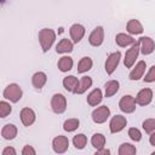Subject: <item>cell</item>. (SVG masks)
<instances>
[{
  "label": "cell",
  "instance_id": "1",
  "mask_svg": "<svg viewBox=\"0 0 155 155\" xmlns=\"http://www.w3.org/2000/svg\"><path fill=\"white\" fill-rule=\"evenodd\" d=\"M39 42L44 53H46L56 41V31L51 28H42L39 31Z\"/></svg>",
  "mask_w": 155,
  "mask_h": 155
},
{
  "label": "cell",
  "instance_id": "2",
  "mask_svg": "<svg viewBox=\"0 0 155 155\" xmlns=\"http://www.w3.org/2000/svg\"><path fill=\"white\" fill-rule=\"evenodd\" d=\"M2 97L5 99L10 101L11 103H17L22 99L23 91H22V88L18 84H10L5 87V90L2 92Z\"/></svg>",
  "mask_w": 155,
  "mask_h": 155
},
{
  "label": "cell",
  "instance_id": "3",
  "mask_svg": "<svg viewBox=\"0 0 155 155\" xmlns=\"http://www.w3.org/2000/svg\"><path fill=\"white\" fill-rule=\"evenodd\" d=\"M139 53H140V52H139V44H138V41H136V42L126 51L125 58H124V65H125L126 68L131 69V68L134 65V63H136V61H137Z\"/></svg>",
  "mask_w": 155,
  "mask_h": 155
},
{
  "label": "cell",
  "instance_id": "4",
  "mask_svg": "<svg viewBox=\"0 0 155 155\" xmlns=\"http://www.w3.org/2000/svg\"><path fill=\"white\" fill-rule=\"evenodd\" d=\"M51 109L54 114H63L67 110V98L62 93H54L51 98Z\"/></svg>",
  "mask_w": 155,
  "mask_h": 155
},
{
  "label": "cell",
  "instance_id": "5",
  "mask_svg": "<svg viewBox=\"0 0 155 155\" xmlns=\"http://www.w3.org/2000/svg\"><path fill=\"white\" fill-rule=\"evenodd\" d=\"M120 59H121V52L120 51L111 52L107 57V61H105V64H104V69H105V73L108 75H111L116 70V68H117V65L120 63Z\"/></svg>",
  "mask_w": 155,
  "mask_h": 155
},
{
  "label": "cell",
  "instance_id": "6",
  "mask_svg": "<svg viewBox=\"0 0 155 155\" xmlns=\"http://www.w3.org/2000/svg\"><path fill=\"white\" fill-rule=\"evenodd\" d=\"M136 105H137L136 98L133 96H131V94L122 96L121 99L119 101V108L125 114H132L136 110V108H137Z\"/></svg>",
  "mask_w": 155,
  "mask_h": 155
},
{
  "label": "cell",
  "instance_id": "7",
  "mask_svg": "<svg viewBox=\"0 0 155 155\" xmlns=\"http://www.w3.org/2000/svg\"><path fill=\"white\" fill-rule=\"evenodd\" d=\"M91 117H92V121L94 124H104L110 117V109L107 105L97 107L91 113Z\"/></svg>",
  "mask_w": 155,
  "mask_h": 155
},
{
  "label": "cell",
  "instance_id": "8",
  "mask_svg": "<svg viewBox=\"0 0 155 155\" xmlns=\"http://www.w3.org/2000/svg\"><path fill=\"white\" fill-rule=\"evenodd\" d=\"M139 44V52L143 56H149L155 50V42L150 36H140L138 39Z\"/></svg>",
  "mask_w": 155,
  "mask_h": 155
},
{
  "label": "cell",
  "instance_id": "9",
  "mask_svg": "<svg viewBox=\"0 0 155 155\" xmlns=\"http://www.w3.org/2000/svg\"><path fill=\"white\" fill-rule=\"evenodd\" d=\"M69 148V139L65 136H57L52 139V150L56 154H64Z\"/></svg>",
  "mask_w": 155,
  "mask_h": 155
},
{
  "label": "cell",
  "instance_id": "10",
  "mask_svg": "<svg viewBox=\"0 0 155 155\" xmlns=\"http://www.w3.org/2000/svg\"><path fill=\"white\" fill-rule=\"evenodd\" d=\"M104 41V29L102 25L96 27L88 35V42L93 47H99Z\"/></svg>",
  "mask_w": 155,
  "mask_h": 155
},
{
  "label": "cell",
  "instance_id": "11",
  "mask_svg": "<svg viewBox=\"0 0 155 155\" xmlns=\"http://www.w3.org/2000/svg\"><path fill=\"white\" fill-rule=\"evenodd\" d=\"M126 125H127V119L124 115H115L110 119L109 130L111 133H119L126 127Z\"/></svg>",
  "mask_w": 155,
  "mask_h": 155
},
{
  "label": "cell",
  "instance_id": "12",
  "mask_svg": "<svg viewBox=\"0 0 155 155\" xmlns=\"http://www.w3.org/2000/svg\"><path fill=\"white\" fill-rule=\"evenodd\" d=\"M145 68H147V63L145 61H139L136 63V65H133L131 68V71L128 74V79L131 81H138L144 76L145 73Z\"/></svg>",
  "mask_w": 155,
  "mask_h": 155
},
{
  "label": "cell",
  "instance_id": "13",
  "mask_svg": "<svg viewBox=\"0 0 155 155\" xmlns=\"http://www.w3.org/2000/svg\"><path fill=\"white\" fill-rule=\"evenodd\" d=\"M85 33H86V29L80 23H74L69 28V35H70V39H71V41L74 44H79L84 39Z\"/></svg>",
  "mask_w": 155,
  "mask_h": 155
},
{
  "label": "cell",
  "instance_id": "14",
  "mask_svg": "<svg viewBox=\"0 0 155 155\" xmlns=\"http://www.w3.org/2000/svg\"><path fill=\"white\" fill-rule=\"evenodd\" d=\"M153 97H154V93H153V90L151 88H142L137 93V96L134 98H136V103L138 105L145 107V105H148V104L151 103Z\"/></svg>",
  "mask_w": 155,
  "mask_h": 155
},
{
  "label": "cell",
  "instance_id": "15",
  "mask_svg": "<svg viewBox=\"0 0 155 155\" xmlns=\"http://www.w3.org/2000/svg\"><path fill=\"white\" fill-rule=\"evenodd\" d=\"M19 117H21V121H22L23 126L29 127V126H31V125L35 122V120H36V114H35V111H34L31 108L25 107V108H23V109L21 110Z\"/></svg>",
  "mask_w": 155,
  "mask_h": 155
},
{
  "label": "cell",
  "instance_id": "16",
  "mask_svg": "<svg viewBox=\"0 0 155 155\" xmlns=\"http://www.w3.org/2000/svg\"><path fill=\"white\" fill-rule=\"evenodd\" d=\"M74 50V42L70 39H62L58 41V44L56 45V52L59 54H65V53H70Z\"/></svg>",
  "mask_w": 155,
  "mask_h": 155
},
{
  "label": "cell",
  "instance_id": "17",
  "mask_svg": "<svg viewBox=\"0 0 155 155\" xmlns=\"http://www.w3.org/2000/svg\"><path fill=\"white\" fill-rule=\"evenodd\" d=\"M115 42L117 46L120 47H128V46H132L136 40L133 39V36L131 34H126V33H119L116 34L115 36Z\"/></svg>",
  "mask_w": 155,
  "mask_h": 155
},
{
  "label": "cell",
  "instance_id": "18",
  "mask_svg": "<svg viewBox=\"0 0 155 155\" xmlns=\"http://www.w3.org/2000/svg\"><path fill=\"white\" fill-rule=\"evenodd\" d=\"M93 84V80L91 76H82L80 80H79V84L76 86V88L74 90V94H82L85 93Z\"/></svg>",
  "mask_w": 155,
  "mask_h": 155
},
{
  "label": "cell",
  "instance_id": "19",
  "mask_svg": "<svg viewBox=\"0 0 155 155\" xmlns=\"http://www.w3.org/2000/svg\"><path fill=\"white\" fill-rule=\"evenodd\" d=\"M102 99H103V92H102L101 88H94V90H92V91L88 93L87 98H86L87 104L91 105V107H97L98 104H101Z\"/></svg>",
  "mask_w": 155,
  "mask_h": 155
},
{
  "label": "cell",
  "instance_id": "20",
  "mask_svg": "<svg viewBox=\"0 0 155 155\" xmlns=\"http://www.w3.org/2000/svg\"><path fill=\"white\" fill-rule=\"evenodd\" d=\"M18 133V130H17V126L13 125V124H6L2 128H1V137L6 140H12L16 138Z\"/></svg>",
  "mask_w": 155,
  "mask_h": 155
},
{
  "label": "cell",
  "instance_id": "21",
  "mask_svg": "<svg viewBox=\"0 0 155 155\" xmlns=\"http://www.w3.org/2000/svg\"><path fill=\"white\" fill-rule=\"evenodd\" d=\"M126 30L131 35H139L144 31V28H143V24L138 19H130L126 24Z\"/></svg>",
  "mask_w": 155,
  "mask_h": 155
},
{
  "label": "cell",
  "instance_id": "22",
  "mask_svg": "<svg viewBox=\"0 0 155 155\" xmlns=\"http://www.w3.org/2000/svg\"><path fill=\"white\" fill-rule=\"evenodd\" d=\"M47 82V75L44 71H36L31 76V84L34 86V88L36 90H41L45 84Z\"/></svg>",
  "mask_w": 155,
  "mask_h": 155
},
{
  "label": "cell",
  "instance_id": "23",
  "mask_svg": "<svg viewBox=\"0 0 155 155\" xmlns=\"http://www.w3.org/2000/svg\"><path fill=\"white\" fill-rule=\"evenodd\" d=\"M119 88H120V82L117 80H109V81H107L105 85H104V97H107V98L113 97L114 94L117 93Z\"/></svg>",
  "mask_w": 155,
  "mask_h": 155
},
{
  "label": "cell",
  "instance_id": "24",
  "mask_svg": "<svg viewBox=\"0 0 155 155\" xmlns=\"http://www.w3.org/2000/svg\"><path fill=\"white\" fill-rule=\"evenodd\" d=\"M73 65H74V61L69 56L61 57L58 59V63H57V67H58L59 71H62V73H67V71L71 70L73 69Z\"/></svg>",
  "mask_w": 155,
  "mask_h": 155
},
{
  "label": "cell",
  "instance_id": "25",
  "mask_svg": "<svg viewBox=\"0 0 155 155\" xmlns=\"http://www.w3.org/2000/svg\"><path fill=\"white\" fill-rule=\"evenodd\" d=\"M92 65H93V61L91 57H82L79 63H78V73L79 74H84V73H87L88 70L92 69Z\"/></svg>",
  "mask_w": 155,
  "mask_h": 155
},
{
  "label": "cell",
  "instance_id": "26",
  "mask_svg": "<svg viewBox=\"0 0 155 155\" xmlns=\"http://www.w3.org/2000/svg\"><path fill=\"white\" fill-rule=\"evenodd\" d=\"M62 84H63V87H64L68 92H71V93H73L74 90L76 88L78 84H79V79H78L76 76H74V75H68V76H65V78L63 79Z\"/></svg>",
  "mask_w": 155,
  "mask_h": 155
},
{
  "label": "cell",
  "instance_id": "27",
  "mask_svg": "<svg viewBox=\"0 0 155 155\" xmlns=\"http://www.w3.org/2000/svg\"><path fill=\"white\" fill-rule=\"evenodd\" d=\"M105 142H107V139H105V136H104L103 133H94V134L91 137V144H92V147H93L96 150L104 148Z\"/></svg>",
  "mask_w": 155,
  "mask_h": 155
},
{
  "label": "cell",
  "instance_id": "28",
  "mask_svg": "<svg viewBox=\"0 0 155 155\" xmlns=\"http://www.w3.org/2000/svg\"><path fill=\"white\" fill-rule=\"evenodd\" d=\"M80 126V120L76 117H71V119H67L63 122V130L65 132H74L79 128Z\"/></svg>",
  "mask_w": 155,
  "mask_h": 155
},
{
  "label": "cell",
  "instance_id": "29",
  "mask_svg": "<svg viewBox=\"0 0 155 155\" xmlns=\"http://www.w3.org/2000/svg\"><path fill=\"white\" fill-rule=\"evenodd\" d=\"M87 144V137L84 133H79L76 136H74L73 138V145L75 147V149L78 150H82Z\"/></svg>",
  "mask_w": 155,
  "mask_h": 155
},
{
  "label": "cell",
  "instance_id": "30",
  "mask_svg": "<svg viewBox=\"0 0 155 155\" xmlns=\"http://www.w3.org/2000/svg\"><path fill=\"white\" fill-rule=\"evenodd\" d=\"M117 153H119V155H134L137 153V149L131 143H122L119 147Z\"/></svg>",
  "mask_w": 155,
  "mask_h": 155
},
{
  "label": "cell",
  "instance_id": "31",
  "mask_svg": "<svg viewBox=\"0 0 155 155\" xmlns=\"http://www.w3.org/2000/svg\"><path fill=\"white\" fill-rule=\"evenodd\" d=\"M12 111V107L8 102L6 101H1L0 102V117H6L7 115H10Z\"/></svg>",
  "mask_w": 155,
  "mask_h": 155
},
{
  "label": "cell",
  "instance_id": "32",
  "mask_svg": "<svg viewBox=\"0 0 155 155\" xmlns=\"http://www.w3.org/2000/svg\"><path fill=\"white\" fill-rule=\"evenodd\" d=\"M142 127L145 131V133H148V134L155 132V119H147V120H144L143 124H142Z\"/></svg>",
  "mask_w": 155,
  "mask_h": 155
},
{
  "label": "cell",
  "instance_id": "33",
  "mask_svg": "<svg viewBox=\"0 0 155 155\" xmlns=\"http://www.w3.org/2000/svg\"><path fill=\"white\" fill-rule=\"evenodd\" d=\"M128 137L133 140V142H140L142 140V132L137 128V127H131L128 128Z\"/></svg>",
  "mask_w": 155,
  "mask_h": 155
},
{
  "label": "cell",
  "instance_id": "34",
  "mask_svg": "<svg viewBox=\"0 0 155 155\" xmlns=\"http://www.w3.org/2000/svg\"><path fill=\"white\" fill-rule=\"evenodd\" d=\"M143 81L144 82H148V84L155 82V64L149 68V70L145 74V76H143Z\"/></svg>",
  "mask_w": 155,
  "mask_h": 155
},
{
  "label": "cell",
  "instance_id": "35",
  "mask_svg": "<svg viewBox=\"0 0 155 155\" xmlns=\"http://www.w3.org/2000/svg\"><path fill=\"white\" fill-rule=\"evenodd\" d=\"M36 150L31 145H24L22 149V155H35Z\"/></svg>",
  "mask_w": 155,
  "mask_h": 155
},
{
  "label": "cell",
  "instance_id": "36",
  "mask_svg": "<svg viewBox=\"0 0 155 155\" xmlns=\"http://www.w3.org/2000/svg\"><path fill=\"white\" fill-rule=\"evenodd\" d=\"M16 154H17V151H16V149L12 148V147H6V148H4L2 153H1V155H16Z\"/></svg>",
  "mask_w": 155,
  "mask_h": 155
},
{
  "label": "cell",
  "instance_id": "37",
  "mask_svg": "<svg viewBox=\"0 0 155 155\" xmlns=\"http://www.w3.org/2000/svg\"><path fill=\"white\" fill-rule=\"evenodd\" d=\"M94 154H96V155H109V154H110V150H109V149H105V148H102V149L96 150Z\"/></svg>",
  "mask_w": 155,
  "mask_h": 155
},
{
  "label": "cell",
  "instance_id": "38",
  "mask_svg": "<svg viewBox=\"0 0 155 155\" xmlns=\"http://www.w3.org/2000/svg\"><path fill=\"white\" fill-rule=\"evenodd\" d=\"M149 143H150V145L155 147V132L150 133V137H149Z\"/></svg>",
  "mask_w": 155,
  "mask_h": 155
},
{
  "label": "cell",
  "instance_id": "39",
  "mask_svg": "<svg viewBox=\"0 0 155 155\" xmlns=\"http://www.w3.org/2000/svg\"><path fill=\"white\" fill-rule=\"evenodd\" d=\"M151 155H155V151H153V153H151Z\"/></svg>",
  "mask_w": 155,
  "mask_h": 155
}]
</instances>
